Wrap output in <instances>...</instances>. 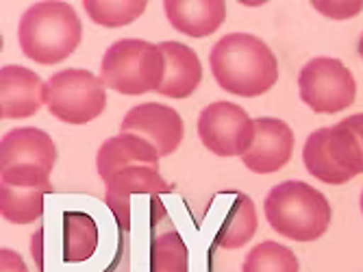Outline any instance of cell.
<instances>
[{
  "label": "cell",
  "mask_w": 363,
  "mask_h": 272,
  "mask_svg": "<svg viewBox=\"0 0 363 272\" xmlns=\"http://www.w3.org/2000/svg\"><path fill=\"white\" fill-rule=\"evenodd\" d=\"M209 65L216 83L242 98H257L279 81L277 55L252 33H228L220 38L209 53Z\"/></svg>",
  "instance_id": "6da1fadb"
},
{
  "label": "cell",
  "mask_w": 363,
  "mask_h": 272,
  "mask_svg": "<svg viewBox=\"0 0 363 272\" xmlns=\"http://www.w3.org/2000/svg\"><path fill=\"white\" fill-rule=\"evenodd\" d=\"M83 24L74 7L61 0H44L30 5L18 24L22 55L42 65L68 59L81 44Z\"/></svg>",
  "instance_id": "7a4b0ae2"
},
{
  "label": "cell",
  "mask_w": 363,
  "mask_h": 272,
  "mask_svg": "<svg viewBox=\"0 0 363 272\" xmlns=\"http://www.w3.org/2000/svg\"><path fill=\"white\" fill-rule=\"evenodd\" d=\"M266 220L279 235L291 242H315L328 231L333 210L328 198L305 181H283L266 200Z\"/></svg>",
  "instance_id": "3957f363"
},
{
  "label": "cell",
  "mask_w": 363,
  "mask_h": 272,
  "mask_svg": "<svg viewBox=\"0 0 363 272\" xmlns=\"http://www.w3.org/2000/svg\"><path fill=\"white\" fill-rule=\"evenodd\" d=\"M166 75V57L159 44L126 38L111 44L101 61V79L105 87L124 94L142 96L159 92Z\"/></svg>",
  "instance_id": "277c9868"
},
{
  "label": "cell",
  "mask_w": 363,
  "mask_h": 272,
  "mask_svg": "<svg viewBox=\"0 0 363 272\" xmlns=\"http://www.w3.org/2000/svg\"><path fill=\"white\" fill-rule=\"evenodd\" d=\"M44 105L65 124H87L107 107V87L101 77L83 67L55 72L44 85Z\"/></svg>",
  "instance_id": "5b68a950"
},
{
  "label": "cell",
  "mask_w": 363,
  "mask_h": 272,
  "mask_svg": "<svg viewBox=\"0 0 363 272\" xmlns=\"http://www.w3.org/2000/svg\"><path fill=\"white\" fill-rule=\"evenodd\" d=\"M298 94L311 111L333 116L354 103L357 81L340 59L313 57L298 75Z\"/></svg>",
  "instance_id": "8992f818"
},
{
  "label": "cell",
  "mask_w": 363,
  "mask_h": 272,
  "mask_svg": "<svg viewBox=\"0 0 363 272\" xmlns=\"http://www.w3.org/2000/svg\"><path fill=\"white\" fill-rule=\"evenodd\" d=\"M196 129L203 146L218 157H244L257 135L248 111L228 100L207 105L198 116Z\"/></svg>",
  "instance_id": "52a82bcc"
},
{
  "label": "cell",
  "mask_w": 363,
  "mask_h": 272,
  "mask_svg": "<svg viewBox=\"0 0 363 272\" xmlns=\"http://www.w3.org/2000/svg\"><path fill=\"white\" fill-rule=\"evenodd\" d=\"M170 192L172 185L161 177L159 168L128 165L105 183V202L111 210L118 227L122 231H130V227H133L135 196H166Z\"/></svg>",
  "instance_id": "ba28073f"
},
{
  "label": "cell",
  "mask_w": 363,
  "mask_h": 272,
  "mask_svg": "<svg viewBox=\"0 0 363 272\" xmlns=\"http://www.w3.org/2000/svg\"><path fill=\"white\" fill-rule=\"evenodd\" d=\"M120 133H135L150 142L161 157H168L181 146L185 124L179 111L168 105L142 103L126 111L120 124Z\"/></svg>",
  "instance_id": "9c48e42d"
},
{
  "label": "cell",
  "mask_w": 363,
  "mask_h": 272,
  "mask_svg": "<svg viewBox=\"0 0 363 272\" xmlns=\"http://www.w3.org/2000/svg\"><path fill=\"white\" fill-rule=\"evenodd\" d=\"M257 135L242 163L255 175H272L285 168L294 153V131L287 122L270 116L255 118Z\"/></svg>",
  "instance_id": "30bf717a"
},
{
  "label": "cell",
  "mask_w": 363,
  "mask_h": 272,
  "mask_svg": "<svg viewBox=\"0 0 363 272\" xmlns=\"http://www.w3.org/2000/svg\"><path fill=\"white\" fill-rule=\"evenodd\" d=\"M44 85L38 72L24 65H3L0 70V116L3 120H24L44 105Z\"/></svg>",
  "instance_id": "8fae6325"
},
{
  "label": "cell",
  "mask_w": 363,
  "mask_h": 272,
  "mask_svg": "<svg viewBox=\"0 0 363 272\" xmlns=\"http://www.w3.org/2000/svg\"><path fill=\"white\" fill-rule=\"evenodd\" d=\"M57 163V146L52 138L35 126L11 129L0 142V170L9 168H42L52 173Z\"/></svg>",
  "instance_id": "7c38bea8"
},
{
  "label": "cell",
  "mask_w": 363,
  "mask_h": 272,
  "mask_svg": "<svg viewBox=\"0 0 363 272\" xmlns=\"http://www.w3.org/2000/svg\"><path fill=\"white\" fill-rule=\"evenodd\" d=\"M159 48L166 57V75L157 94L166 98H189L203 83L201 57L181 42H161Z\"/></svg>",
  "instance_id": "4fadbf2b"
},
{
  "label": "cell",
  "mask_w": 363,
  "mask_h": 272,
  "mask_svg": "<svg viewBox=\"0 0 363 272\" xmlns=\"http://www.w3.org/2000/svg\"><path fill=\"white\" fill-rule=\"evenodd\" d=\"M161 155L157 148L135 133H120L116 138L103 142L96 153V170L107 183L116 173L128 165H152L159 168Z\"/></svg>",
  "instance_id": "5bb4252c"
},
{
  "label": "cell",
  "mask_w": 363,
  "mask_h": 272,
  "mask_svg": "<svg viewBox=\"0 0 363 272\" xmlns=\"http://www.w3.org/2000/svg\"><path fill=\"white\" fill-rule=\"evenodd\" d=\"M163 11L174 31L187 38H209L224 24V0H163Z\"/></svg>",
  "instance_id": "9a60e30c"
},
{
  "label": "cell",
  "mask_w": 363,
  "mask_h": 272,
  "mask_svg": "<svg viewBox=\"0 0 363 272\" xmlns=\"http://www.w3.org/2000/svg\"><path fill=\"white\" fill-rule=\"evenodd\" d=\"M257 233V210L248 194L235 192L233 202L222 218L216 235V244L224 251H238L246 246Z\"/></svg>",
  "instance_id": "2e32d148"
},
{
  "label": "cell",
  "mask_w": 363,
  "mask_h": 272,
  "mask_svg": "<svg viewBox=\"0 0 363 272\" xmlns=\"http://www.w3.org/2000/svg\"><path fill=\"white\" fill-rule=\"evenodd\" d=\"M50 185H5L0 183V214L11 224H30L42 218L44 198Z\"/></svg>",
  "instance_id": "e0dca14e"
},
{
  "label": "cell",
  "mask_w": 363,
  "mask_h": 272,
  "mask_svg": "<svg viewBox=\"0 0 363 272\" xmlns=\"http://www.w3.org/2000/svg\"><path fill=\"white\" fill-rule=\"evenodd\" d=\"M101 233L96 220L85 212L63 214V261L83 263L96 255Z\"/></svg>",
  "instance_id": "ac0fdd59"
},
{
  "label": "cell",
  "mask_w": 363,
  "mask_h": 272,
  "mask_svg": "<svg viewBox=\"0 0 363 272\" xmlns=\"http://www.w3.org/2000/svg\"><path fill=\"white\" fill-rule=\"evenodd\" d=\"M326 135H328V126L318 129L309 135L303 146V163L307 168V173L311 177H315L318 181H322L326 185H344V183L352 181V177L346 175L344 170L333 161V157L328 155Z\"/></svg>",
  "instance_id": "d6986e66"
},
{
  "label": "cell",
  "mask_w": 363,
  "mask_h": 272,
  "mask_svg": "<svg viewBox=\"0 0 363 272\" xmlns=\"http://www.w3.org/2000/svg\"><path fill=\"white\" fill-rule=\"evenodd\" d=\"M326 148L333 161L352 179L363 175V148L354 135V131L342 120L335 126H328L326 135Z\"/></svg>",
  "instance_id": "ffe728a7"
},
{
  "label": "cell",
  "mask_w": 363,
  "mask_h": 272,
  "mask_svg": "<svg viewBox=\"0 0 363 272\" xmlns=\"http://www.w3.org/2000/svg\"><path fill=\"white\" fill-rule=\"evenodd\" d=\"M146 0H83V9L91 22L105 28L133 24L146 11Z\"/></svg>",
  "instance_id": "44dd1931"
},
{
  "label": "cell",
  "mask_w": 363,
  "mask_h": 272,
  "mask_svg": "<svg viewBox=\"0 0 363 272\" xmlns=\"http://www.w3.org/2000/svg\"><path fill=\"white\" fill-rule=\"evenodd\" d=\"M242 272H301V261L285 244L266 240L248 251Z\"/></svg>",
  "instance_id": "7402d4cb"
},
{
  "label": "cell",
  "mask_w": 363,
  "mask_h": 272,
  "mask_svg": "<svg viewBox=\"0 0 363 272\" xmlns=\"http://www.w3.org/2000/svg\"><path fill=\"white\" fill-rule=\"evenodd\" d=\"M150 272H189V251L177 231H166L152 240Z\"/></svg>",
  "instance_id": "603a6c76"
},
{
  "label": "cell",
  "mask_w": 363,
  "mask_h": 272,
  "mask_svg": "<svg viewBox=\"0 0 363 272\" xmlns=\"http://www.w3.org/2000/svg\"><path fill=\"white\" fill-rule=\"evenodd\" d=\"M311 7L331 20H350L363 11V0H311Z\"/></svg>",
  "instance_id": "cb8c5ba5"
},
{
  "label": "cell",
  "mask_w": 363,
  "mask_h": 272,
  "mask_svg": "<svg viewBox=\"0 0 363 272\" xmlns=\"http://www.w3.org/2000/svg\"><path fill=\"white\" fill-rule=\"evenodd\" d=\"M0 272H28V268L16 251L3 249L0 251Z\"/></svg>",
  "instance_id": "d4e9b609"
},
{
  "label": "cell",
  "mask_w": 363,
  "mask_h": 272,
  "mask_svg": "<svg viewBox=\"0 0 363 272\" xmlns=\"http://www.w3.org/2000/svg\"><path fill=\"white\" fill-rule=\"evenodd\" d=\"M42 237H44V233H42V229L33 235V257H35V266H38V270L42 272L44 270V257H42Z\"/></svg>",
  "instance_id": "484cf974"
},
{
  "label": "cell",
  "mask_w": 363,
  "mask_h": 272,
  "mask_svg": "<svg viewBox=\"0 0 363 272\" xmlns=\"http://www.w3.org/2000/svg\"><path fill=\"white\" fill-rule=\"evenodd\" d=\"M344 122L354 131V135H357L359 142H361V148H363V114H352V116L344 118Z\"/></svg>",
  "instance_id": "4316f807"
},
{
  "label": "cell",
  "mask_w": 363,
  "mask_h": 272,
  "mask_svg": "<svg viewBox=\"0 0 363 272\" xmlns=\"http://www.w3.org/2000/svg\"><path fill=\"white\" fill-rule=\"evenodd\" d=\"M357 50H359V55H361V59H363V36H361V40H359V46H357Z\"/></svg>",
  "instance_id": "83f0119b"
},
{
  "label": "cell",
  "mask_w": 363,
  "mask_h": 272,
  "mask_svg": "<svg viewBox=\"0 0 363 272\" xmlns=\"http://www.w3.org/2000/svg\"><path fill=\"white\" fill-rule=\"evenodd\" d=\"M359 207H361V216H363V192H361V198H359Z\"/></svg>",
  "instance_id": "f1b7e54d"
}]
</instances>
